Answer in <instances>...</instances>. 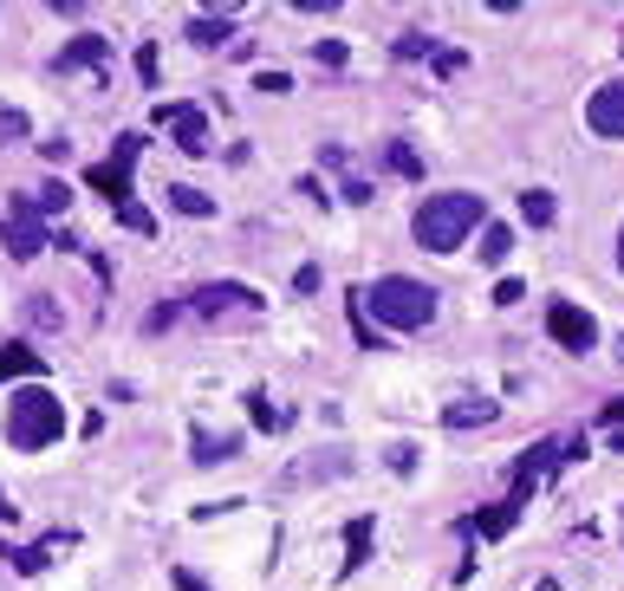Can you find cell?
Segmentation results:
<instances>
[{"label":"cell","mask_w":624,"mask_h":591,"mask_svg":"<svg viewBox=\"0 0 624 591\" xmlns=\"http://www.w3.org/2000/svg\"><path fill=\"white\" fill-rule=\"evenodd\" d=\"M137 156H143V137H137V130H124V137H117V150H111V163H91V169H85V182H91L117 215L130 208V169H137Z\"/></svg>","instance_id":"obj_5"},{"label":"cell","mask_w":624,"mask_h":591,"mask_svg":"<svg viewBox=\"0 0 624 591\" xmlns=\"http://www.w3.org/2000/svg\"><path fill=\"white\" fill-rule=\"evenodd\" d=\"M52 547H65V540H39V547H0V560H7L13 573H26V579H33V573H46V566H52Z\"/></svg>","instance_id":"obj_15"},{"label":"cell","mask_w":624,"mask_h":591,"mask_svg":"<svg viewBox=\"0 0 624 591\" xmlns=\"http://www.w3.org/2000/svg\"><path fill=\"white\" fill-rule=\"evenodd\" d=\"M254 91H267V98H280V91H293V78H286V72H260V78H254Z\"/></svg>","instance_id":"obj_30"},{"label":"cell","mask_w":624,"mask_h":591,"mask_svg":"<svg viewBox=\"0 0 624 591\" xmlns=\"http://www.w3.org/2000/svg\"><path fill=\"white\" fill-rule=\"evenodd\" d=\"M384 163H391V169H397L404 182H417V176H423V156H417L410 143H391V150H384Z\"/></svg>","instance_id":"obj_21"},{"label":"cell","mask_w":624,"mask_h":591,"mask_svg":"<svg viewBox=\"0 0 624 591\" xmlns=\"http://www.w3.org/2000/svg\"><path fill=\"white\" fill-rule=\"evenodd\" d=\"M619 273H624V228H619Z\"/></svg>","instance_id":"obj_39"},{"label":"cell","mask_w":624,"mask_h":591,"mask_svg":"<svg viewBox=\"0 0 624 591\" xmlns=\"http://www.w3.org/2000/svg\"><path fill=\"white\" fill-rule=\"evenodd\" d=\"M319 280H326L319 267H300V273H293V293H319Z\"/></svg>","instance_id":"obj_32"},{"label":"cell","mask_w":624,"mask_h":591,"mask_svg":"<svg viewBox=\"0 0 624 591\" xmlns=\"http://www.w3.org/2000/svg\"><path fill=\"white\" fill-rule=\"evenodd\" d=\"M0 241H7V254L13 260H33L52 234H46V215L33 208V195H7V208H0Z\"/></svg>","instance_id":"obj_6"},{"label":"cell","mask_w":624,"mask_h":591,"mask_svg":"<svg viewBox=\"0 0 624 591\" xmlns=\"http://www.w3.org/2000/svg\"><path fill=\"white\" fill-rule=\"evenodd\" d=\"M521 299H527L521 280H501V286H495V306H521Z\"/></svg>","instance_id":"obj_33"},{"label":"cell","mask_w":624,"mask_h":591,"mask_svg":"<svg viewBox=\"0 0 624 591\" xmlns=\"http://www.w3.org/2000/svg\"><path fill=\"white\" fill-rule=\"evenodd\" d=\"M169 208H176V215H215V202H208L202 189H189V182L169 189Z\"/></svg>","instance_id":"obj_19"},{"label":"cell","mask_w":624,"mask_h":591,"mask_svg":"<svg viewBox=\"0 0 624 591\" xmlns=\"http://www.w3.org/2000/svg\"><path fill=\"white\" fill-rule=\"evenodd\" d=\"M39 371H46V358L33 345H0V384H13V377H33L39 384Z\"/></svg>","instance_id":"obj_13"},{"label":"cell","mask_w":624,"mask_h":591,"mask_svg":"<svg viewBox=\"0 0 624 591\" xmlns=\"http://www.w3.org/2000/svg\"><path fill=\"white\" fill-rule=\"evenodd\" d=\"M606 423H612V429H624V397H619V403H606Z\"/></svg>","instance_id":"obj_36"},{"label":"cell","mask_w":624,"mask_h":591,"mask_svg":"<svg viewBox=\"0 0 624 591\" xmlns=\"http://www.w3.org/2000/svg\"><path fill=\"white\" fill-rule=\"evenodd\" d=\"M475 254H482L488 267H501V260L514 254V228H508V221H488V228H482V247H475Z\"/></svg>","instance_id":"obj_16"},{"label":"cell","mask_w":624,"mask_h":591,"mask_svg":"<svg viewBox=\"0 0 624 591\" xmlns=\"http://www.w3.org/2000/svg\"><path fill=\"white\" fill-rule=\"evenodd\" d=\"M495 416H501V403H488V397H469V403H449V410H443L449 429H482V423H495Z\"/></svg>","instance_id":"obj_14"},{"label":"cell","mask_w":624,"mask_h":591,"mask_svg":"<svg viewBox=\"0 0 624 591\" xmlns=\"http://www.w3.org/2000/svg\"><path fill=\"white\" fill-rule=\"evenodd\" d=\"M65 202H72V189L65 182H46V189H33V208L52 221V215H65Z\"/></svg>","instance_id":"obj_22"},{"label":"cell","mask_w":624,"mask_h":591,"mask_svg":"<svg viewBox=\"0 0 624 591\" xmlns=\"http://www.w3.org/2000/svg\"><path fill=\"white\" fill-rule=\"evenodd\" d=\"M547 332H553V338H560L573 358L599 345V325H593V312H580V306H566V299H560V306H547Z\"/></svg>","instance_id":"obj_9"},{"label":"cell","mask_w":624,"mask_h":591,"mask_svg":"<svg viewBox=\"0 0 624 591\" xmlns=\"http://www.w3.org/2000/svg\"><path fill=\"white\" fill-rule=\"evenodd\" d=\"M345 547H352L345 573H358V566H365V553H371V521H352V527H345Z\"/></svg>","instance_id":"obj_23"},{"label":"cell","mask_w":624,"mask_h":591,"mask_svg":"<svg viewBox=\"0 0 624 591\" xmlns=\"http://www.w3.org/2000/svg\"><path fill=\"white\" fill-rule=\"evenodd\" d=\"M189 39H195V46H221V39H228V13H208V20H189Z\"/></svg>","instance_id":"obj_20"},{"label":"cell","mask_w":624,"mask_h":591,"mask_svg":"<svg viewBox=\"0 0 624 591\" xmlns=\"http://www.w3.org/2000/svg\"><path fill=\"white\" fill-rule=\"evenodd\" d=\"M7 442L13 449H52L59 436H65V403H59V390L52 384H20L13 397H7Z\"/></svg>","instance_id":"obj_3"},{"label":"cell","mask_w":624,"mask_h":591,"mask_svg":"<svg viewBox=\"0 0 624 591\" xmlns=\"http://www.w3.org/2000/svg\"><path fill=\"white\" fill-rule=\"evenodd\" d=\"M352 306L384 332H423L430 319H436V286H423V280H404V273H384V280H371V286H358L352 293Z\"/></svg>","instance_id":"obj_1"},{"label":"cell","mask_w":624,"mask_h":591,"mask_svg":"<svg viewBox=\"0 0 624 591\" xmlns=\"http://www.w3.org/2000/svg\"><path fill=\"white\" fill-rule=\"evenodd\" d=\"M247 416H254L260 429H286V410H273V403H267L260 390H247Z\"/></svg>","instance_id":"obj_24"},{"label":"cell","mask_w":624,"mask_h":591,"mask_svg":"<svg viewBox=\"0 0 624 591\" xmlns=\"http://www.w3.org/2000/svg\"><path fill=\"white\" fill-rule=\"evenodd\" d=\"M397 59H436V39L430 33H404L397 39Z\"/></svg>","instance_id":"obj_25"},{"label":"cell","mask_w":624,"mask_h":591,"mask_svg":"<svg viewBox=\"0 0 624 591\" xmlns=\"http://www.w3.org/2000/svg\"><path fill=\"white\" fill-rule=\"evenodd\" d=\"M234 449H241L234 436H208V429H195V462H202V468H215V462H234Z\"/></svg>","instance_id":"obj_17"},{"label":"cell","mask_w":624,"mask_h":591,"mask_svg":"<svg viewBox=\"0 0 624 591\" xmlns=\"http://www.w3.org/2000/svg\"><path fill=\"white\" fill-rule=\"evenodd\" d=\"M391 468H397V475H410V468H417V449H410V442H397V449H391Z\"/></svg>","instance_id":"obj_34"},{"label":"cell","mask_w":624,"mask_h":591,"mask_svg":"<svg viewBox=\"0 0 624 591\" xmlns=\"http://www.w3.org/2000/svg\"><path fill=\"white\" fill-rule=\"evenodd\" d=\"M189 306H195V319H208V325H254V319H260V293L241 286V280H208Z\"/></svg>","instance_id":"obj_4"},{"label":"cell","mask_w":624,"mask_h":591,"mask_svg":"<svg viewBox=\"0 0 624 591\" xmlns=\"http://www.w3.org/2000/svg\"><path fill=\"white\" fill-rule=\"evenodd\" d=\"M619 364H624V338H619Z\"/></svg>","instance_id":"obj_40"},{"label":"cell","mask_w":624,"mask_h":591,"mask_svg":"<svg viewBox=\"0 0 624 591\" xmlns=\"http://www.w3.org/2000/svg\"><path fill=\"white\" fill-rule=\"evenodd\" d=\"M0 521H13V501H7V494H0Z\"/></svg>","instance_id":"obj_38"},{"label":"cell","mask_w":624,"mask_h":591,"mask_svg":"<svg viewBox=\"0 0 624 591\" xmlns=\"http://www.w3.org/2000/svg\"><path fill=\"white\" fill-rule=\"evenodd\" d=\"M521 215H527V228H553V215H560V208H553V195H547V189H527V195H521Z\"/></svg>","instance_id":"obj_18"},{"label":"cell","mask_w":624,"mask_h":591,"mask_svg":"<svg viewBox=\"0 0 624 591\" xmlns=\"http://www.w3.org/2000/svg\"><path fill=\"white\" fill-rule=\"evenodd\" d=\"M176 591H202V586H195V579H189V573H176Z\"/></svg>","instance_id":"obj_37"},{"label":"cell","mask_w":624,"mask_h":591,"mask_svg":"<svg viewBox=\"0 0 624 591\" xmlns=\"http://www.w3.org/2000/svg\"><path fill=\"white\" fill-rule=\"evenodd\" d=\"M52 72H111V39H98V33H78L59 59H52Z\"/></svg>","instance_id":"obj_11"},{"label":"cell","mask_w":624,"mask_h":591,"mask_svg":"<svg viewBox=\"0 0 624 591\" xmlns=\"http://www.w3.org/2000/svg\"><path fill=\"white\" fill-rule=\"evenodd\" d=\"M352 332H358V345H365V351H384V332H378V325H371L358 306H352Z\"/></svg>","instance_id":"obj_26"},{"label":"cell","mask_w":624,"mask_h":591,"mask_svg":"<svg viewBox=\"0 0 624 591\" xmlns=\"http://www.w3.org/2000/svg\"><path fill=\"white\" fill-rule=\"evenodd\" d=\"M560 468H566V442H534V449L514 462V501L527 508V494H534L540 481H553Z\"/></svg>","instance_id":"obj_8"},{"label":"cell","mask_w":624,"mask_h":591,"mask_svg":"<svg viewBox=\"0 0 624 591\" xmlns=\"http://www.w3.org/2000/svg\"><path fill=\"white\" fill-rule=\"evenodd\" d=\"M117 221H124V228H130V234H156V221H150V215H143V208H137V202H130V208H124V215H117Z\"/></svg>","instance_id":"obj_31"},{"label":"cell","mask_w":624,"mask_h":591,"mask_svg":"<svg viewBox=\"0 0 624 591\" xmlns=\"http://www.w3.org/2000/svg\"><path fill=\"white\" fill-rule=\"evenodd\" d=\"M137 72H143V85H156V72H163V59H156V39H143V46H137Z\"/></svg>","instance_id":"obj_27"},{"label":"cell","mask_w":624,"mask_h":591,"mask_svg":"<svg viewBox=\"0 0 624 591\" xmlns=\"http://www.w3.org/2000/svg\"><path fill=\"white\" fill-rule=\"evenodd\" d=\"M469 527H475L482 540H501V534H514V527H521V501H495V508H482Z\"/></svg>","instance_id":"obj_12"},{"label":"cell","mask_w":624,"mask_h":591,"mask_svg":"<svg viewBox=\"0 0 624 591\" xmlns=\"http://www.w3.org/2000/svg\"><path fill=\"white\" fill-rule=\"evenodd\" d=\"M417 247L430 254H456L469 241V228H488V202L475 189H443V195H423L417 202Z\"/></svg>","instance_id":"obj_2"},{"label":"cell","mask_w":624,"mask_h":591,"mask_svg":"<svg viewBox=\"0 0 624 591\" xmlns=\"http://www.w3.org/2000/svg\"><path fill=\"white\" fill-rule=\"evenodd\" d=\"M156 130H169L182 156H208V111L202 104H156Z\"/></svg>","instance_id":"obj_7"},{"label":"cell","mask_w":624,"mask_h":591,"mask_svg":"<svg viewBox=\"0 0 624 591\" xmlns=\"http://www.w3.org/2000/svg\"><path fill=\"white\" fill-rule=\"evenodd\" d=\"M456 72H469V52H456V46L436 52V78H456Z\"/></svg>","instance_id":"obj_29"},{"label":"cell","mask_w":624,"mask_h":591,"mask_svg":"<svg viewBox=\"0 0 624 591\" xmlns=\"http://www.w3.org/2000/svg\"><path fill=\"white\" fill-rule=\"evenodd\" d=\"M0 137H26V111H0Z\"/></svg>","instance_id":"obj_35"},{"label":"cell","mask_w":624,"mask_h":591,"mask_svg":"<svg viewBox=\"0 0 624 591\" xmlns=\"http://www.w3.org/2000/svg\"><path fill=\"white\" fill-rule=\"evenodd\" d=\"M313 52H319V65H332V72H339V65H345V59H352V52H345V39H319V46H313Z\"/></svg>","instance_id":"obj_28"},{"label":"cell","mask_w":624,"mask_h":591,"mask_svg":"<svg viewBox=\"0 0 624 591\" xmlns=\"http://www.w3.org/2000/svg\"><path fill=\"white\" fill-rule=\"evenodd\" d=\"M586 124H593V137H624V78L619 85H599L586 98Z\"/></svg>","instance_id":"obj_10"}]
</instances>
